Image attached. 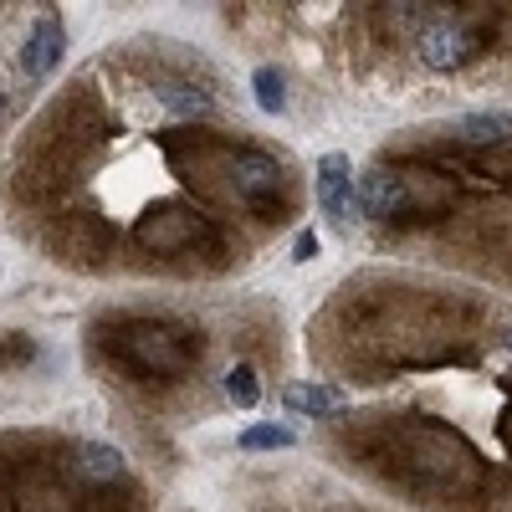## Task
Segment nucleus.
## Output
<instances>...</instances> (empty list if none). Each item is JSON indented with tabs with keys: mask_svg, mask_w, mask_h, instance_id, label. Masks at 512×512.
<instances>
[{
	"mask_svg": "<svg viewBox=\"0 0 512 512\" xmlns=\"http://www.w3.org/2000/svg\"><path fill=\"white\" fill-rule=\"evenodd\" d=\"M159 103L175 118H205L210 113V93H200L195 82H159Z\"/></svg>",
	"mask_w": 512,
	"mask_h": 512,
	"instance_id": "10",
	"label": "nucleus"
},
{
	"mask_svg": "<svg viewBox=\"0 0 512 512\" xmlns=\"http://www.w3.org/2000/svg\"><path fill=\"white\" fill-rule=\"evenodd\" d=\"M251 93H256V108L262 113H282L287 108V82L277 67H256L251 72Z\"/></svg>",
	"mask_w": 512,
	"mask_h": 512,
	"instance_id": "12",
	"label": "nucleus"
},
{
	"mask_svg": "<svg viewBox=\"0 0 512 512\" xmlns=\"http://www.w3.org/2000/svg\"><path fill=\"white\" fill-rule=\"evenodd\" d=\"M113 354L144 379H169V374H185L200 359V344L169 323H123L113 338Z\"/></svg>",
	"mask_w": 512,
	"mask_h": 512,
	"instance_id": "1",
	"label": "nucleus"
},
{
	"mask_svg": "<svg viewBox=\"0 0 512 512\" xmlns=\"http://www.w3.org/2000/svg\"><path fill=\"white\" fill-rule=\"evenodd\" d=\"M62 52H67V31H62V16H57V11H41V21H36V26H31V36H26L21 67H26L31 77H47V72L62 62Z\"/></svg>",
	"mask_w": 512,
	"mask_h": 512,
	"instance_id": "7",
	"label": "nucleus"
},
{
	"mask_svg": "<svg viewBox=\"0 0 512 512\" xmlns=\"http://www.w3.org/2000/svg\"><path fill=\"white\" fill-rule=\"evenodd\" d=\"M318 256V231H297V241H292V262H313Z\"/></svg>",
	"mask_w": 512,
	"mask_h": 512,
	"instance_id": "15",
	"label": "nucleus"
},
{
	"mask_svg": "<svg viewBox=\"0 0 512 512\" xmlns=\"http://www.w3.org/2000/svg\"><path fill=\"white\" fill-rule=\"evenodd\" d=\"M226 395H231L236 410H256V400H262V384H256V369H251V364L226 369Z\"/></svg>",
	"mask_w": 512,
	"mask_h": 512,
	"instance_id": "13",
	"label": "nucleus"
},
{
	"mask_svg": "<svg viewBox=\"0 0 512 512\" xmlns=\"http://www.w3.org/2000/svg\"><path fill=\"white\" fill-rule=\"evenodd\" d=\"M354 205L369 221H395V216H405L410 190H405V180L395 175V169H364V180L354 185Z\"/></svg>",
	"mask_w": 512,
	"mask_h": 512,
	"instance_id": "3",
	"label": "nucleus"
},
{
	"mask_svg": "<svg viewBox=\"0 0 512 512\" xmlns=\"http://www.w3.org/2000/svg\"><path fill=\"white\" fill-rule=\"evenodd\" d=\"M292 441V425H246L241 431V451H287Z\"/></svg>",
	"mask_w": 512,
	"mask_h": 512,
	"instance_id": "14",
	"label": "nucleus"
},
{
	"mask_svg": "<svg viewBox=\"0 0 512 512\" xmlns=\"http://www.w3.org/2000/svg\"><path fill=\"white\" fill-rule=\"evenodd\" d=\"M139 246L144 251H185L205 236L200 216H190V210H159V216H144L139 221Z\"/></svg>",
	"mask_w": 512,
	"mask_h": 512,
	"instance_id": "4",
	"label": "nucleus"
},
{
	"mask_svg": "<svg viewBox=\"0 0 512 512\" xmlns=\"http://www.w3.org/2000/svg\"><path fill=\"white\" fill-rule=\"evenodd\" d=\"M507 349H512V328H507Z\"/></svg>",
	"mask_w": 512,
	"mask_h": 512,
	"instance_id": "16",
	"label": "nucleus"
},
{
	"mask_svg": "<svg viewBox=\"0 0 512 512\" xmlns=\"http://www.w3.org/2000/svg\"><path fill=\"white\" fill-rule=\"evenodd\" d=\"M318 205H323V216H333L338 226H349L354 221V169L344 154H323L318 159Z\"/></svg>",
	"mask_w": 512,
	"mask_h": 512,
	"instance_id": "5",
	"label": "nucleus"
},
{
	"mask_svg": "<svg viewBox=\"0 0 512 512\" xmlns=\"http://www.w3.org/2000/svg\"><path fill=\"white\" fill-rule=\"evenodd\" d=\"M472 36H466L456 21H431L420 31V62L436 72H456L461 62H472Z\"/></svg>",
	"mask_w": 512,
	"mask_h": 512,
	"instance_id": "6",
	"label": "nucleus"
},
{
	"mask_svg": "<svg viewBox=\"0 0 512 512\" xmlns=\"http://www.w3.org/2000/svg\"><path fill=\"white\" fill-rule=\"evenodd\" d=\"M456 134L461 139H472V144H502L512 134V118L507 113H466L456 123Z\"/></svg>",
	"mask_w": 512,
	"mask_h": 512,
	"instance_id": "11",
	"label": "nucleus"
},
{
	"mask_svg": "<svg viewBox=\"0 0 512 512\" xmlns=\"http://www.w3.org/2000/svg\"><path fill=\"white\" fill-rule=\"evenodd\" d=\"M226 175H231L236 195L251 200V205H262L267 195L282 190V164L272 154H262V149H236L231 164H226Z\"/></svg>",
	"mask_w": 512,
	"mask_h": 512,
	"instance_id": "2",
	"label": "nucleus"
},
{
	"mask_svg": "<svg viewBox=\"0 0 512 512\" xmlns=\"http://www.w3.org/2000/svg\"><path fill=\"white\" fill-rule=\"evenodd\" d=\"M282 400H287V410H297V415H333L338 405H344V395H338L333 384H287Z\"/></svg>",
	"mask_w": 512,
	"mask_h": 512,
	"instance_id": "9",
	"label": "nucleus"
},
{
	"mask_svg": "<svg viewBox=\"0 0 512 512\" xmlns=\"http://www.w3.org/2000/svg\"><path fill=\"white\" fill-rule=\"evenodd\" d=\"M77 472L88 482H113V477H123V451L103 446V441H82L77 446Z\"/></svg>",
	"mask_w": 512,
	"mask_h": 512,
	"instance_id": "8",
	"label": "nucleus"
}]
</instances>
